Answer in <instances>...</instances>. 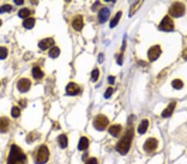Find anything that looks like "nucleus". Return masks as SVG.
Segmentation results:
<instances>
[{"mask_svg":"<svg viewBox=\"0 0 187 164\" xmlns=\"http://www.w3.org/2000/svg\"><path fill=\"white\" fill-rule=\"evenodd\" d=\"M32 73H33V76L35 79H41L42 78L43 75H44L43 71H42L39 67H38V66H35V67L33 68Z\"/></svg>","mask_w":187,"mask_h":164,"instance_id":"nucleus-19","label":"nucleus"},{"mask_svg":"<svg viewBox=\"0 0 187 164\" xmlns=\"http://www.w3.org/2000/svg\"><path fill=\"white\" fill-rule=\"evenodd\" d=\"M98 77H99V71L97 69H95L92 72V81H97Z\"/></svg>","mask_w":187,"mask_h":164,"instance_id":"nucleus-30","label":"nucleus"},{"mask_svg":"<svg viewBox=\"0 0 187 164\" xmlns=\"http://www.w3.org/2000/svg\"><path fill=\"white\" fill-rule=\"evenodd\" d=\"M20 115V109L17 106H14L12 109V116L14 118H17Z\"/></svg>","mask_w":187,"mask_h":164,"instance_id":"nucleus-29","label":"nucleus"},{"mask_svg":"<svg viewBox=\"0 0 187 164\" xmlns=\"http://www.w3.org/2000/svg\"><path fill=\"white\" fill-rule=\"evenodd\" d=\"M159 29L164 32H171L174 30V23L169 16H166L159 24Z\"/></svg>","mask_w":187,"mask_h":164,"instance_id":"nucleus-6","label":"nucleus"},{"mask_svg":"<svg viewBox=\"0 0 187 164\" xmlns=\"http://www.w3.org/2000/svg\"><path fill=\"white\" fill-rule=\"evenodd\" d=\"M83 19L82 16H77L74 18L73 22V27L76 31H81L83 27Z\"/></svg>","mask_w":187,"mask_h":164,"instance_id":"nucleus-14","label":"nucleus"},{"mask_svg":"<svg viewBox=\"0 0 187 164\" xmlns=\"http://www.w3.org/2000/svg\"><path fill=\"white\" fill-rule=\"evenodd\" d=\"M121 126L119 125V124H114V125H111L109 129H108V132L109 133L112 135L113 137H118L119 134L121 133Z\"/></svg>","mask_w":187,"mask_h":164,"instance_id":"nucleus-16","label":"nucleus"},{"mask_svg":"<svg viewBox=\"0 0 187 164\" xmlns=\"http://www.w3.org/2000/svg\"><path fill=\"white\" fill-rule=\"evenodd\" d=\"M158 146V141L156 140V138H148L147 140L145 141V144H144V150L146 153H152L156 150Z\"/></svg>","mask_w":187,"mask_h":164,"instance_id":"nucleus-8","label":"nucleus"},{"mask_svg":"<svg viewBox=\"0 0 187 164\" xmlns=\"http://www.w3.org/2000/svg\"><path fill=\"white\" fill-rule=\"evenodd\" d=\"M48 148L44 145H42L38 150V153H37V157H36V162H37V164L46 163L48 160Z\"/></svg>","mask_w":187,"mask_h":164,"instance_id":"nucleus-4","label":"nucleus"},{"mask_svg":"<svg viewBox=\"0 0 187 164\" xmlns=\"http://www.w3.org/2000/svg\"><path fill=\"white\" fill-rule=\"evenodd\" d=\"M148 126H149V121H148V120H145V119L143 120L141 122V123L139 124L138 129H137L138 133L140 134H144L146 132L147 129H148Z\"/></svg>","mask_w":187,"mask_h":164,"instance_id":"nucleus-18","label":"nucleus"},{"mask_svg":"<svg viewBox=\"0 0 187 164\" xmlns=\"http://www.w3.org/2000/svg\"><path fill=\"white\" fill-rule=\"evenodd\" d=\"M53 45H54V40L52 38H45L38 43V47L42 51H45L47 49L52 47Z\"/></svg>","mask_w":187,"mask_h":164,"instance_id":"nucleus-11","label":"nucleus"},{"mask_svg":"<svg viewBox=\"0 0 187 164\" xmlns=\"http://www.w3.org/2000/svg\"><path fill=\"white\" fill-rule=\"evenodd\" d=\"M121 17V12H118L117 14H116V16H115L114 18H112L111 21V23H110V27L111 28H113L115 27L119 23V21H120V18Z\"/></svg>","mask_w":187,"mask_h":164,"instance_id":"nucleus-23","label":"nucleus"},{"mask_svg":"<svg viewBox=\"0 0 187 164\" xmlns=\"http://www.w3.org/2000/svg\"><path fill=\"white\" fill-rule=\"evenodd\" d=\"M35 24V19L34 18H33V17H30V18H28V19H26V20L23 21V26L26 28H28V29H31L33 27Z\"/></svg>","mask_w":187,"mask_h":164,"instance_id":"nucleus-22","label":"nucleus"},{"mask_svg":"<svg viewBox=\"0 0 187 164\" xmlns=\"http://www.w3.org/2000/svg\"><path fill=\"white\" fill-rule=\"evenodd\" d=\"M176 105V102H175V101L170 103L169 105L163 110V112L161 113V116L163 118H169L171 116V114H173V111L175 110Z\"/></svg>","mask_w":187,"mask_h":164,"instance_id":"nucleus-12","label":"nucleus"},{"mask_svg":"<svg viewBox=\"0 0 187 164\" xmlns=\"http://www.w3.org/2000/svg\"><path fill=\"white\" fill-rule=\"evenodd\" d=\"M13 9V8L9 4H5L4 6L0 7V14H3V13H9L11 10Z\"/></svg>","mask_w":187,"mask_h":164,"instance_id":"nucleus-28","label":"nucleus"},{"mask_svg":"<svg viewBox=\"0 0 187 164\" xmlns=\"http://www.w3.org/2000/svg\"><path fill=\"white\" fill-rule=\"evenodd\" d=\"M112 93H113V89L111 88V87H109L107 90H106V92H105V95H104V97L106 98V99H108V98H110L112 95Z\"/></svg>","mask_w":187,"mask_h":164,"instance_id":"nucleus-31","label":"nucleus"},{"mask_svg":"<svg viewBox=\"0 0 187 164\" xmlns=\"http://www.w3.org/2000/svg\"><path fill=\"white\" fill-rule=\"evenodd\" d=\"M8 50L4 47H0V60H4L7 57Z\"/></svg>","mask_w":187,"mask_h":164,"instance_id":"nucleus-27","label":"nucleus"},{"mask_svg":"<svg viewBox=\"0 0 187 164\" xmlns=\"http://www.w3.org/2000/svg\"><path fill=\"white\" fill-rule=\"evenodd\" d=\"M26 104H27V102H26L25 99H21L20 101H19V105H20L22 107H23V108L26 106Z\"/></svg>","mask_w":187,"mask_h":164,"instance_id":"nucleus-33","label":"nucleus"},{"mask_svg":"<svg viewBox=\"0 0 187 164\" xmlns=\"http://www.w3.org/2000/svg\"><path fill=\"white\" fill-rule=\"evenodd\" d=\"M30 86H31V81L26 78L20 79L17 84V89L20 92H27L30 89Z\"/></svg>","mask_w":187,"mask_h":164,"instance_id":"nucleus-9","label":"nucleus"},{"mask_svg":"<svg viewBox=\"0 0 187 164\" xmlns=\"http://www.w3.org/2000/svg\"><path fill=\"white\" fill-rule=\"evenodd\" d=\"M185 12V6L182 3L176 2L170 6L169 9V14L175 17H179L183 16Z\"/></svg>","mask_w":187,"mask_h":164,"instance_id":"nucleus-3","label":"nucleus"},{"mask_svg":"<svg viewBox=\"0 0 187 164\" xmlns=\"http://www.w3.org/2000/svg\"><path fill=\"white\" fill-rule=\"evenodd\" d=\"M58 141L59 146L62 148H65V147H67V138L66 135L61 134L58 138Z\"/></svg>","mask_w":187,"mask_h":164,"instance_id":"nucleus-20","label":"nucleus"},{"mask_svg":"<svg viewBox=\"0 0 187 164\" xmlns=\"http://www.w3.org/2000/svg\"><path fill=\"white\" fill-rule=\"evenodd\" d=\"M14 3L17 4V5H21V4H23L24 2L23 0H14Z\"/></svg>","mask_w":187,"mask_h":164,"instance_id":"nucleus-35","label":"nucleus"},{"mask_svg":"<svg viewBox=\"0 0 187 164\" xmlns=\"http://www.w3.org/2000/svg\"><path fill=\"white\" fill-rule=\"evenodd\" d=\"M109 16H110V10L108 8H102L98 14V20L101 23H104L109 18Z\"/></svg>","mask_w":187,"mask_h":164,"instance_id":"nucleus-13","label":"nucleus"},{"mask_svg":"<svg viewBox=\"0 0 187 164\" xmlns=\"http://www.w3.org/2000/svg\"><path fill=\"white\" fill-rule=\"evenodd\" d=\"M143 4V2L142 1H138V2H136L135 4L132 5V7L130 8V12H129V14H130V17H132V15H134L136 14V12L138 10L139 8L141 7V5Z\"/></svg>","mask_w":187,"mask_h":164,"instance_id":"nucleus-21","label":"nucleus"},{"mask_svg":"<svg viewBox=\"0 0 187 164\" xmlns=\"http://www.w3.org/2000/svg\"><path fill=\"white\" fill-rule=\"evenodd\" d=\"M66 91L67 95L69 96H76L80 91L79 86L76 85V83L71 82L66 87Z\"/></svg>","mask_w":187,"mask_h":164,"instance_id":"nucleus-10","label":"nucleus"},{"mask_svg":"<svg viewBox=\"0 0 187 164\" xmlns=\"http://www.w3.org/2000/svg\"><path fill=\"white\" fill-rule=\"evenodd\" d=\"M118 64H120V65H121L122 64V55H121V57H119L118 58Z\"/></svg>","mask_w":187,"mask_h":164,"instance_id":"nucleus-37","label":"nucleus"},{"mask_svg":"<svg viewBox=\"0 0 187 164\" xmlns=\"http://www.w3.org/2000/svg\"><path fill=\"white\" fill-rule=\"evenodd\" d=\"M108 81H109L110 84H113L115 81V77H113V76H109L108 77Z\"/></svg>","mask_w":187,"mask_h":164,"instance_id":"nucleus-34","label":"nucleus"},{"mask_svg":"<svg viewBox=\"0 0 187 164\" xmlns=\"http://www.w3.org/2000/svg\"><path fill=\"white\" fill-rule=\"evenodd\" d=\"M31 14V12L28 8H22L18 12V16L22 18H25V17H28Z\"/></svg>","mask_w":187,"mask_h":164,"instance_id":"nucleus-26","label":"nucleus"},{"mask_svg":"<svg viewBox=\"0 0 187 164\" xmlns=\"http://www.w3.org/2000/svg\"><path fill=\"white\" fill-rule=\"evenodd\" d=\"M134 135V130L130 129L126 131L125 135L121 138V140L118 142L116 145V150L121 155H125L128 153L130 147L132 145V138Z\"/></svg>","mask_w":187,"mask_h":164,"instance_id":"nucleus-1","label":"nucleus"},{"mask_svg":"<svg viewBox=\"0 0 187 164\" xmlns=\"http://www.w3.org/2000/svg\"><path fill=\"white\" fill-rule=\"evenodd\" d=\"M148 58L151 62H154L157 59L159 58L160 55L161 54V47L156 45V46H154V47H151L150 48L149 51H148Z\"/></svg>","mask_w":187,"mask_h":164,"instance_id":"nucleus-7","label":"nucleus"},{"mask_svg":"<svg viewBox=\"0 0 187 164\" xmlns=\"http://www.w3.org/2000/svg\"><path fill=\"white\" fill-rule=\"evenodd\" d=\"M48 54L50 56V57H52V58H57L59 56V54H60V49L58 47H52L49 51Z\"/></svg>","mask_w":187,"mask_h":164,"instance_id":"nucleus-24","label":"nucleus"},{"mask_svg":"<svg viewBox=\"0 0 187 164\" xmlns=\"http://www.w3.org/2000/svg\"><path fill=\"white\" fill-rule=\"evenodd\" d=\"M99 62H103V55L102 54H100V56H99V61H98Z\"/></svg>","mask_w":187,"mask_h":164,"instance_id":"nucleus-36","label":"nucleus"},{"mask_svg":"<svg viewBox=\"0 0 187 164\" xmlns=\"http://www.w3.org/2000/svg\"><path fill=\"white\" fill-rule=\"evenodd\" d=\"M171 85H172V86L175 89L180 90L182 89V87L184 86V83L182 82V80H180L179 79H176V80H174L173 81H172Z\"/></svg>","mask_w":187,"mask_h":164,"instance_id":"nucleus-25","label":"nucleus"},{"mask_svg":"<svg viewBox=\"0 0 187 164\" xmlns=\"http://www.w3.org/2000/svg\"><path fill=\"white\" fill-rule=\"evenodd\" d=\"M9 127V121L5 117L0 118V133H5L7 132Z\"/></svg>","mask_w":187,"mask_h":164,"instance_id":"nucleus-15","label":"nucleus"},{"mask_svg":"<svg viewBox=\"0 0 187 164\" xmlns=\"http://www.w3.org/2000/svg\"><path fill=\"white\" fill-rule=\"evenodd\" d=\"M27 157L17 145L11 146L9 156L8 157V164H25Z\"/></svg>","mask_w":187,"mask_h":164,"instance_id":"nucleus-2","label":"nucleus"},{"mask_svg":"<svg viewBox=\"0 0 187 164\" xmlns=\"http://www.w3.org/2000/svg\"><path fill=\"white\" fill-rule=\"evenodd\" d=\"M183 57H184V59H187V49L186 50H185V51H184Z\"/></svg>","mask_w":187,"mask_h":164,"instance_id":"nucleus-38","label":"nucleus"},{"mask_svg":"<svg viewBox=\"0 0 187 164\" xmlns=\"http://www.w3.org/2000/svg\"><path fill=\"white\" fill-rule=\"evenodd\" d=\"M2 25V20H0V26Z\"/></svg>","mask_w":187,"mask_h":164,"instance_id":"nucleus-39","label":"nucleus"},{"mask_svg":"<svg viewBox=\"0 0 187 164\" xmlns=\"http://www.w3.org/2000/svg\"><path fill=\"white\" fill-rule=\"evenodd\" d=\"M109 123V120L103 114H98L93 121V125L95 129L99 131L104 130Z\"/></svg>","mask_w":187,"mask_h":164,"instance_id":"nucleus-5","label":"nucleus"},{"mask_svg":"<svg viewBox=\"0 0 187 164\" xmlns=\"http://www.w3.org/2000/svg\"><path fill=\"white\" fill-rule=\"evenodd\" d=\"M86 164H97V158H95V157H92V158H89V159L87 161Z\"/></svg>","mask_w":187,"mask_h":164,"instance_id":"nucleus-32","label":"nucleus"},{"mask_svg":"<svg viewBox=\"0 0 187 164\" xmlns=\"http://www.w3.org/2000/svg\"><path fill=\"white\" fill-rule=\"evenodd\" d=\"M89 146V140L87 137H82L80 138L79 144H78V150L83 151L86 150Z\"/></svg>","mask_w":187,"mask_h":164,"instance_id":"nucleus-17","label":"nucleus"}]
</instances>
